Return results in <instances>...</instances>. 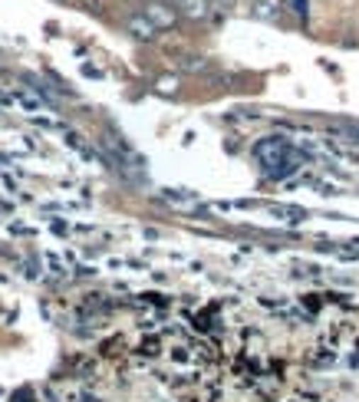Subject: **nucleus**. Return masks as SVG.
<instances>
[{
  "mask_svg": "<svg viewBox=\"0 0 359 402\" xmlns=\"http://www.w3.org/2000/svg\"><path fill=\"white\" fill-rule=\"evenodd\" d=\"M254 155L267 165V175H274V178H284V175H290L293 168H297V165L287 159V155H290V142L280 139V135H270L264 142H257Z\"/></svg>",
  "mask_w": 359,
  "mask_h": 402,
  "instance_id": "nucleus-1",
  "label": "nucleus"
},
{
  "mask_svg": "<svg viewBox=\"0 0 359 402\" xmlns=\"http://www.w3.org/2000/svg\"><path fill=\"white\" fill-rule=\"evenodd\" d=\"M142 17L149 20L155 30H171V27H178V20H181L178 13H175V7L165 4V0H152V4H145Z\"/></svg>",
  "mask_w": 359,
  "mask_h": 402,
  "instance_id": "nucleus-2",
  "label": "nucleus"
},
{
  "mask_svg": "<svg viewBox=\"0 0 359 402\" xmlns=\"http://www.w3.org/2000/svg\"><path fill=\"white\" fill-rule=\"evenodd\" d=\"M122 27H125V33H129L132 40H139V43H152L155 33H159V30H155L149 20L142 17V13H129V17L122 20Z\"/></svg>",
  "mask_w": 359,
  "mask_h": 402,
  "instance_id": "nucleus-3",
  "label": "nucleus"
},
{
  "mask_svg": "<svg viewBox=\"0 0 359 402\" xmlns=\"http://www.w3.org/2000/svg\"><path fill=\"white\" fill-rule=\"evenodd\" d=\"M175 13L185 20H208L211 17V4L208 0H171Z\"/></svg>",
  "mask_w": 359,
  "mask_h": 402,
  "instance_id": "nucleus-4",
  "label": "nucleus"
},
{
  "mask_svg": "<svg viewBox=\"0 0 359 402\" xmlns=\"http://www.w3.org/2000/svg\"><path fill=\"white\" fill-rule=\"evenodd\" d=\"M251 13L261 17V20H277V17H280V7L267 4V0H254V4H251Z\"/></svg>",
  "mask_w": 359,
  "mask_h": 402,
  "instance_id": "nucleus-5",
  "label": "nucleus"
},
{
  "mask_svg": "<svg viewBox=\"0 0 359 402\" xmlns=\"http://www.w3.org/2000/svg\"><path fill=\"white\" fill-rule=\"evenodd\" d=\"M178 67L185 69V73H205V69H208L211 63H208L205 57H181V59H178Z\"/></svg>",
  "mask_w": 359,
  "mask_h": 402,
  "instance_id": "nucleus-6",
  "label": "nucleus"
},
{
  "mask_svg": "<svg viewBox=\"0 0 359 402\" xmlns=\"http://www.w3.org/2000/svg\"><path fill=\"white\" fill-rule=\"evenodd\" d=\"M155 86H159V93H165V96H175V93H178V79L161 76L159 83H155Z\"/></svg>",
  "mask_w": 359,
  "mask_h": 402,
  "instance_id": "nucleus-7",
  "label": "nucleus"
},
{
  "mask_svg": "<svg viewBox=\"0 0 359 402\" xmlns=\"http://www.w3.org/2000/svg\"><path fill=\"white\" fill-rule=\"evenodd\" d=\"M79 4H83V10H89V13H96V17L103 13V0H79Z\"/></svg>",
  "mask_w": 359,
  "mask_h": 402,
  "instance_id": "nucleus-8",
  "label": "nucleus"
},
{
  "mask_svg": "<svg viewBox=\"0 0 359 402\" xmlns=\"http://www.w3.org/2000/svg\"><path fill=\"white\" fill-rule=\"evenodd\" d=\"M217 7H231V4H234V0H215Z\"/></svg>",
  "mask_w": 359,
  "mask_h": 402,
  "instance_id": "nucleus-9",
  "label": "nucleus"
},
{
  "mask_svg": "<svg viewBox=\"0 0 359 402\" xmlns=\"http://www.w3.org/2000/svg\"><path fill=\"white\" fill-rule=\"evenodd\" d=\"M142 4H152V0H142Z\"/></svg>",
  "mask_w": 359,
  "mask_h": 402,
  "instance_id": "nucleus-10",
  "label": "nucleus"
}]
</instances>
